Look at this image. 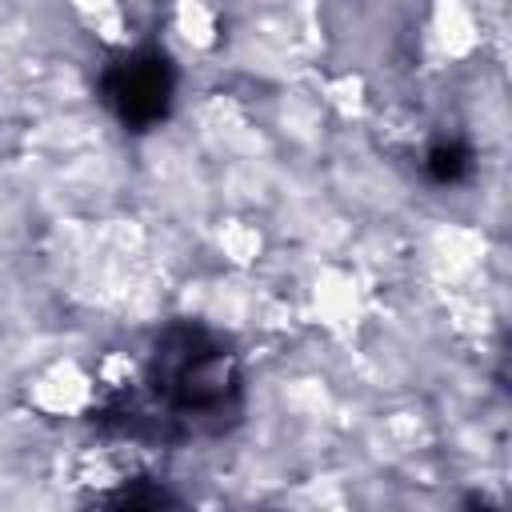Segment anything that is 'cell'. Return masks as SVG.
<instances>
[{
	"instance_id": "7a4b0ae2",
	"label": "cell",
	"mask_w": 512,
	"mask_h": 512,
	"mask_svg": "<svg viewBox=\"0 0 512 512\" xmlns=\"http://www.w3.org/2000/svg\"><path fill=\"white\" fill-rule=\"evenodd\" d=\"M172 92H176V72L160 48L124 52L100 76V96L108 112L132 132L156 128L172 108Z\"/></svg>"
},
{
	"instance_id": "6da1fadb",
	"label": "cell",
	"mask_w": 512,
	"mask_h": 512,
	"mask_svg": "<svg viewBox=\"0 0 512 512\" xmlns=\"http://www.w3.org/2000/svg\"><path fill=\"white\" fill-rule=\"evenodd\" d=\"M144 388V408L120 396L104 408V420H112L128 436L220 432L240 412V356L220 332L176 320L152 344Z\"/></svg>"
},
{
	"instance_id": "3957f363",
	"label": "cell",
	"mask_w": 512,
	"mask_h": 512,
	"mask_svg": "<svg viewBox=\"0 0 512 512\" xmlns=\"http://www.w3.org/2000/svg\"><path fill=\"white\" fill-rule=\"evenodd\" d=\"M424 168H428V176L436 184H460L468 176V168H472V152L460 140H440V144L428 148Z\"/></svg>"
}]
</instances>
